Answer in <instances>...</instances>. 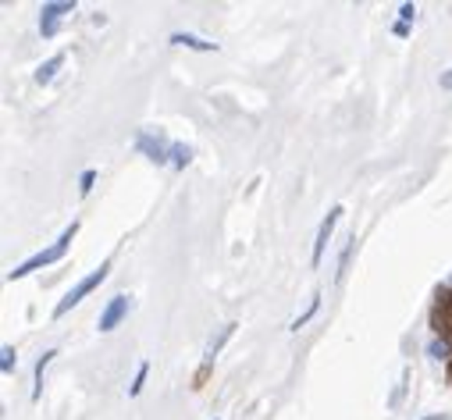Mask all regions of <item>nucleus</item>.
Masks as SVG:
<instances>
[{
  "mask_svg": "<svg viewBox=\"0 0 452 420\" xmlns=\"http://www.w3.org/2000/svg\"><path fill=\"white\" fill-rule=\"evenodd\" d=\"M75 232H78V225H71V228H64V235H61V239H57V242H53L50 250H43V253H36V257H29V260H25V264H18V267H14V271L7 275V278L14 282V278H25L29 271H36V267H43V264H53V260H61V257H64V250H68V242L75 239Z\"/></svg>",
  "mask_w": 452,
  "mask_h": 420,
  "instance_id": "nucleus-1",
  "label": "nucleus"
},
{
  "mask_svg": "<svg viewBox=\"0 0 452 420\" xmlns=\"http://www.w3.org/2000/svg\"><path fill=\"white\" fill-rule=\"evenodd\" d=\"M103 278H107V264H100V267H96L89 278H82V282H78V285H75V289H71V292H68L61 303H57V310H53V314H57V317H61V314H68V310H71V307H75L82 296H89V292H93V289H96Z\"/></svg>",
  "mask_w": 452,
  "mask_h": 420,
  "instance_id": "nucleus-2",
  "label": "nucleus"
},
{
  "mask_svg": "<svg viewBox=\"0 0 452 420\" xmlns=\"http://www.w3.org/2000/svg\"><path fill=\"white\" fill-rule=\"evenodd\" d=\"M71 11H75V4H43V11H39V32L43 36H53L57 32V21L64 14H71Z\"/></svg>",
  "mask_w": 452,
  "mask_h": 420,
  "instance_id": "nucleus-3",
  "label": "nucleus"
},
{
  "mask_svg": "<svg viewBox=\"0 0 452 420\" xmlns=\"http://www.w3.org/2000/svg\"><path fill=\"white\" fill-rule=\"evenodd\" d=\"M128 314V299L125 296H114L111 303H107V310L100 314V332H111V328H118V321Z\"/></svg>",
  "mask_w": 452,
  "mask_h": 420,
  "instance_id": "nucleus-4",
  "label": "nucleus"
},
{
  "mask_svg": "<svg viewBox=\"0 0 452 420\" xmlns=\"http://www.w3.org/2000/svg\"><path fill=\"white\" fill-rule=\"evenodd\" d=\"M339 214H342V207H335V210L324 217V225L317 228V242H314V264H321V257H324V246H328V235H332V228L339 225Z\"/></svg>",
  "mask_w": 452,
  "mask_h": 420,
  "instance_id": "nucleus-5",
  "label": "nucleus"
},
{
  "mask_svg": "<svg viewBox=\"0 0 452 420\" xmlns=\"http://www.w3.org/2000/svg\"><path fill=\"white\" fill-rule=\"evenodd\" d=\"M171 43L189 46V50H214V43H207V39H200V36H189V32H175V36H171Z\"/></svg>",
  "mask_w": 452,
  "mask_h": 420,
  "instance_id": "nucleus-6",
  "label": "nucleus"
},
{
  "mask_svg": "<svg viewBox=\"0 0 452 420\" xmlns=\"http://www.w3.org/2000/svg\"><path fill=\"white\" fill-rule=\"evenodd\" d=\"M139 150H146V153H150V160L164 164V146H160V143H153L150 135H139Z\"/></svg>",
  "mask_w": 452,
  "mask_h": 420,
  "instance_id": "nucleus-7",
  "label": "nucleus"
},
{
  "mask_svg": "<svg viewBox=\"0 0 452 420\" xmlns=\"http://www.w3.org/2000/svg\"><path fill=\"white\" fill-rule=\"evenodd\" d=\"M61 61H64V57H50V61H46V64H43V68L36 71V82H39V86H46V82L53 78V71L61 68Z\"/></svg>",
  "mask_w": 452,
  "mask_h": 420,
  "instance_id": "nucleus-8",
  "label": "nucleus"
},
{
  "mask_svg": "<svg viewBox=\"0 0 452 420\" xmlns=\"http://www.w3.org/2000/svg\"><path fill=\"white\" fill-rule=\"evenodd\" d=\"M53 357H57V353L50 349V353H43V360L36 364V396L43 392V374H46V367H50V360H53Z\"/></svg>",
  "mask_w": 452,
  "mask_h": 420,
  "instance_id": "nucleus-9",
  "label": "nucleus"
},
{
  "mask_svg": "<svg viewBox=\"0 0 452 420\" xmlns=\"http://www.w3.org/2000/svg\"><path fill=\"white\" fill-rule=\"evenodd\" d=\"M171 157H175V164L182 168V164H189V160H192V150H189V146H182V143H175V146H171Z\"/></svg>",
  "mask_w": 452,
  "mask_h": 420,
  "instance_id": "nucleus-10",
  "label": "nucleus"
},
{
  "mask_svg": "<svg viewBox=\"0 0 452 420\" xmlns=\"http://www.w3.org/2000/svg\"><path fill=\"white\" fill-rule=\"evenodd\" d=\"M232 328H235V324H228V328H221V335H217V339H210V346H207V357H214V353H217V349L225 346V339L232 335Z\"/></svg>",
  "mask_w": 452,
  "mask_h": 420,
  "instance_id": "nucleus-11",
  "label": "nucleus"
},
{
  "mask_svg": "<svg viewBox=\"0 0 452 420\" xmlns=\"http://www.w3.org/2000/svg\"><path fill=\"white\" fill-rule=\"evenodd\" d=\"M431 357H438V360H446V357H449V346H446L442 339H435V342H431Z\"/></svg>",
  "mask_w": 452,
  "mask_h": 420,
  "instance_id": "nucleus-12",
  "label": "nucleus"
},
{
  "mask_svg": "<svg viewBox=\"0 0 452 420\" xmlns=\"http://www.w3.org/2000/svg\"><path fill=\"white\" fill-rule=\"evenodd\" d=\"M0 367H4V371L14 367V349H11V346H4V360H0Z\"/></svg>",
  "mask_w": 452,
  "mask_h": 420,
  "instance_id": "nucleus-13",
  "label": "nucleus"
},
{
  "mask_svg": "<svg viewBox=\"0 0 452 420\" xmlns=\"http://www.w3.org/2000/svg\"><path fill=\"white\" fill-rule=\"evenodd\" d=\"M143 381H146V364L139 367V374H135V385H132V396H139V389H143Z\"/></svg>",
  "mask_w": 452,
  "mask_h": 420,
  "instance_id": "nucleus-14",
  "label": "nucleus"
},
{
  "mask_svg": "<svg viewBox=\"0 0 452 420\" xmlns=\"http://www.w3.org/2000/svg\"><path fill=\"white\" fill-rule=\"evenodd\" d=\"M93 178H96L93 171H86V175H82V193H89V185H93Z\"/></svg>",
  "mask_w": 452,
  "mask_h": 420,
  "instance_id": "nucleus-15",
  "label": "nucleus"
},
{
  "mask_svg": "<svg viewBox=\"0 0 452 420\" xmlns=\"http://www.w3.org/2000/svg\"><path fill=\"white\" fill-rule=\"evenodd\" d=\"M442 86H446V89H452V71H449V75H442Z\"/></svg>",
  "mask_w": 452,
  "mask_h": 420,
  "instance_id": "nucleus-16",
  "label": "nucleus"
}]
</instances>
